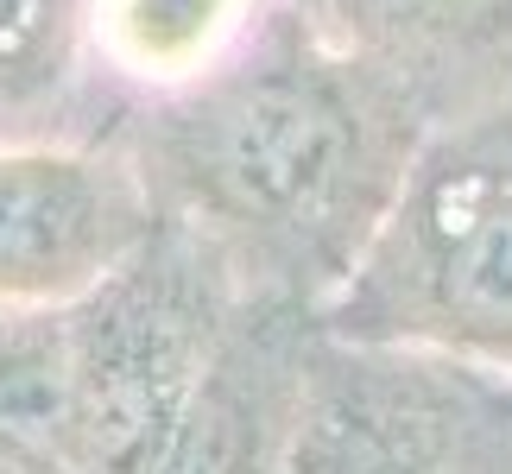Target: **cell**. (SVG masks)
<instances>
[{
	"label": "cell",
	"instance_id": "obj_1",
	"mask_svg": "<svg viewBox=\"0 0 512 474\" xmlns=\"http://www.w3.org/2000/svg\"><path fill=\"white\" fill-rule=\"evenodd\" d=\"M159 222L203 241L253 298L317 316L392 209L424 121L291 7L171 102L108 133Z\"/></svg>",
	"mask_w": 512,
	"mask_h": 474
},
{
	"label": "cell",
	"instance_id": "obj_2",
	"mask_svg": "<svg viewBox=\"0 0 512 474\" xmlns=\"http://www.w3.org/2000/svg\"><path fill=\"white\" fill-rule=\"evenodd\" d=\"M310 323L512 373V108L424 133L367 253Z\"/></svg>",
	"mask_w": 512,
	"mask_h": 474
},
{
	"label": "cell",
	"instance_id": "obj_3",
	"mask_svg": "<svg viewBox=\"0 0 512 474\" xmlns=\"http://www.w3.org/2000/svg\"><path fill=\"white\" fill-rule=\"evenodd\" d=\"M279 474H512V373L310 323Z\"/></svg>",
	"mask_w": 512,
	"mask_h": 474
},
{
	"label": "cell",
	"instance_id": "obj_4",
	"mask_svg": "<svg viewBox=\"0 0 512 474\" xmlns=\"http://www.w3.org/2000/svg\"><path fill=\"white\" fill-rule=\"evenodd\" d=\"M159 215L114 140H0V304H76Z\"/></svg>",
	"mask_w": 512,
	"mask_h": 474
},
{
	"label": "cell",
	"instance_id": "obj_5",
	"mask_svg": "<svg viewBox=\"0 0 512 474\" xmlns=\"http://www.w3.org/2000/svg\"><path fill=\"white\" fill-rule=\"evenodd\" d=\"M373 70L424 133L512 108V0H279Z\"/></svg>",
	"mask_w": 512,
	"mask_h": 474
},
{
	"label": "cell",
	"instance_id": "obj_6",
	"mask_svg": "<svg viewBox=\"0 0 512 474\" xmlns=\"http://www.w3.org/2000/svg\"><path fill=\"white\" fill-rule=\"evenodd\" d=\"M304 342V310L247 298L222 348L196 373L190 399L127 474H279L304 380Z\"/></svg>",
	"mask_w": 512,
	"mask_h": 474
},
{
	"label": "cell",
	"instance_id": "obj_7",
	"mask_svg": "<svg viewBox=\"0 0 512 474\" xmlns=\"http://www.w3.org/2000/svg\"><path fill=\"white\" fill-rule=\"evenodd\" d=\"M279 0H89L83 57L108 133L121 114L171 102L234 64Z\"/></svg>",
	"mask_w": 512,
	"mask_h": 474
},
{
	"label": "cell",
	"instance_id": "obj_8",
	"mask_svg": "<svg viewBox=\"0 0 512 474\" xmlns=\"http://www.w3.org/2000/svg\"><path fill=\"white\" fill-rule=\"evenodd\" d=\"M83 26L89 0H0V140H108Z\"/></svg>",
	"mask_w": 512,
	"mask_h": 474
},
{
	"label": "cell",
	"instance_id": "obj_9",
	"mask_svg": "<svg viewBox=\"0 0 512 474\" xmlns=\"http://www.w3.org/2000/svg\"><path fill=\"white\" fill-rule=\"evenodd\" d=\"M76 468L70 304H0V474Z\"/></svg>",
	"mask_w": 512,
	"mask_h": 474
},
{
	"label": "cell",
	"instance_id": "obj_10",
	"mask_svg": "<svg viewBox=\"0 0 512 474\" xmlns=\"http://www.w3.org/2000/svg\"><path fill=\"white\" fill-rule=\"evenodd\" d=\"M38 474H83V468H38Z\"/></svg>",
	"mask_w": 512,
	"mask_h": 474
}]
</instances>
